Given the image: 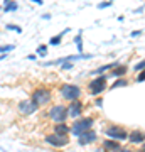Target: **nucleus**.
Returning a JSON list of instances; mask_svg holds the SVG:
<instances>
[{
    "label": "nucleus",
    "mask_w": 145,
    "mask_h": 152,
    "mask_svg": "<svg viewBox=\"0 0 145 152\" xmlns=\"http://www.w3.org/2000/svg\"><path fill=\"white\" fill-rule=\"evenodd\" d=\"M93 124H95V120L91 117H79V118H76L73 122V127H71V134L76 137H79L83 132L90 130L93 129Z\"/></svg>",
    "instance_id": "nucleus-1"
},
{
    "label": "nucleus",
    "mask_w": 145,
    "mask_h": 152,
    "mask_svg": "<svg viewBox=\"0 0 145 152\" xmlns=\"http://www.w3.org/2000/svg\"><path fill=\"white\" fill-rule=\"evenodd\" d=\"M81 88L78 85H73V83H64L63 86L59 88V95L64 98L66 102H73V100H78L81 98Z\"/></svg>",
    "instance_id": "nucleus-2"
},
{
    "label": "nucleus",
    "mask_w": 145,
    "mask_h": 152,
    "mask_svg": "<svg viewBox=\"0 0 145 152\" xmlns=\"http://www.w3.org/2000/svg\"><path fill=\"white\" fill-rule=\"evenodd\" d=\"M106 80H108L106 75H98V76H95L91 81H90V85H88V91L91 93L93 96L101 95V93L108 88V86H106Z\"/></svg>",
    "instance_id": "nucleus-3"
},
{
    "label": "nucleus",
    "mask_w": 145,
    "mask_h": 152,
    "mask_svg": "<svg viewBox=\"0 0 145 152\" xmlns=\"http://www.w3.org/2000/svg\"><path fill=\"white\" fill-rule=\"evenodd\" d=\"M36 102V103L39 105V107H46V105L52 100V93H51V90L46 86H39L36 88L32 91V96H31Z\"/></svg>",
    "instance_id": "nucleus-4"
},
{
    "label": "nucleus",
    "mask_w": 145,
    "mask_h": 152,
    "mask_svg": "<svg viewBox=\"0 0 145 152\" xmlns=\"http://www.w3.org/2000/svg\"><path fill=\"white\" fill-rule=\"evenodd\" d=\"M93 54H85V53H78V54H71V56H64V58H58V59L54 61H46L42 63V66H61L64 64V63H74L78 59H91Z\"/></svg>",
    "instance_id": "nucleus-5"
},
{
    "label": "nucleus",
    "mask_w": 145,
    "mask_h": 152,
    "mask_svg": "<svg viewBox=\"0 0 145 152\" xmlns=\"http://www.w3.org/2000/svg\"><path fill=\"white\" fill-rule=\"evenodd\" d=\"M47 117L52 120L54 124L66 122V118H68V107H64V105H54L47 112Z\"/></svg>",
    "instance_id": "nucleus-6"
},
{
    "label": "nucleus",
    "mask_w": 145,
    "mask_h": 152,
    "mask_svg": "<svg viewBox=\"0 0 145 152\" xmlns=\"http://www.w3.org/2000/svg\"><path fill=\"white\" fill-rule=\"evenodd\" d=\"M108 139H115V140H125V139H128V132L125 130L123 127H120V125H111V127H108L106 130H105Z\"/></svg>",
    "instance_id": "nucleus-7"
},
{
    "label": "nucleus",
    "mask_w": 145,
    "mask_h": 152,
    "mask_svg": "<svg viewBox=\"0 0 145 152\" xmlns=\"http://www.w3.org/2000/svg\"><path fill=\"white\" fill-rule=\"evenodd\" d=\"M83 110H85V103L81 102L79 98L78 100H73V102H69V107H68V117L69 118H79V117H83Z\"/></svg>",
    "instance_id": "nucleus-8"
},
{
    "label": "nucleus",
    "mask_w": 145,
    "mask_h": 152,
    "mask_svg": "<svg viewBox=\"0 0 145 152\" xmlns=\"http://www.w3.org/2000/svg\"><path fill=\"white\" fill-rule=\"evenodd\" d=\"M19 112H20L22 115H34L36 112L39 110V105L34 102L32 98H29V100H22V102H19Z\"/></svg>",
    "instance_id": "nucleus-9"
},
{
    "label": "nucleus",
    "mask_w": 145,
    "mask_h": 152,
    "mask_svg": "<svg viewBox=\"0 0 145 152\" xmlns=\"http://www.w3.org/2000/svg\"><path fill=\"white\" fill-rule=\"evenodd\" d=\"M44 140H46V144H49V145H52V147H64L69 144V140H68L66 135H58L54 132L44 137Z\"/></svg>",
    "instance_id": "nucleus-10"
},
{
    "label": "nucleus",
    "mask_w": 145,
    "mask_h": 152,
    "mask_svg": "<svg viewBox=\"0 0 145 152\" xmlns=\"http://www.w3.org/2000/svg\"><path fill=\"white\" fill-rule=\"evenodd\" d=\"M127 73H128V66L127 64H122L120 63L118 66H115L113 69H110V75H106L108 78H123V76H127Z\"/></svg>",
    "instance_id": "nucleus-11"
},
{
    "label": "nucleus",
    "mask_w": 145,
    "mask_h": 152,
    "mask_svg": "<svg viewBox=\"0 0 145 152\" xmlns=\"http://www.w3.org/2000/svg\"><path fill=\"white\" fill-rule=\"evenodd\" d=\"M98 139V134L93 129H90V130H86V132H83L79 135V144L81 145H86V144H93V142Z\"/></svg>",
    "instance_id": "nucleus-12"
},
{
    "label": "nucleus",
    "mask_w": 145,
    "mask_h": 152,
    "mask_svg": "<svg viewBox=\"0 0 145 152\" xmlns=\"http://www.w3.org/2000/svg\"><path fill=\"white\" fill-rule=\"evenodd\" d=\"M128 140L132 142V144H144L145 142V132L138 130V129L128 132Z\"/></svg>",
    "instance_id": "nucleus-13"
},
{
    "label": "nucleus",
    "mask_w": 145,
    "mask_h": 152,
    "mask_svg": "<svg viewBox=\"0 0 145 152\" xmlns=\"http://www.w3.org/2000/svg\"><path fill=\"white\" fill-rule=\"evenodd\" d=\"M103 149L108 152H120L122 151V145H120L118 140L115 139H108V140H103Z\"/></svg>",
    "instance_id": "nucleus-14"
},
{
    "label": "nucleus",
    "mask_w": 145,
    "mask_h": 152,
    "mask_svg": "<svg viewBox=\"0 0 145 152\" xmlns=\"http://www.w3.org/2000/svg\"><path fill=\"white\" fill-rule=\"evenodd\" d=\"M52 130H54V134H58V135H66L68 137L71 134V127H68L64 122H58V124H54Z\"/></svg>",
    "instance_id": "nucleus-15"
},
{
    "label": "nucleus",
    "mask_w": 145,
    "mask_h": 152,
    "mask_svg": "<svg viewBox=\"0 0 145 152\" xmlns=\"http://www.w3.org/2000/svg\"><path fill=\"white\" fill-rule=\"evenodd\" d=\"M120 63L118 61H115V63H108V64H103L101 68H96V69L93 71L91 75L93 76H98V75H103V73H105V71H110V69H113V68H115V66H118Z\"/></svg>",
    "instance_id": "nucleus-16"
},
{
    "label": "nucleus",
    "mask_w": 145,
    "mask_h": 152,
    "mask_svg": "<svg viewBox=\"0 0 145 152\" xmlns=\"http://www.w3.org/2000/svg\"><path fill=\"white\" fill-rule=\"evenodd\" d=\"M123 86H128V80L127 78H117L115 81H113V85L110 86V90H117V88H123Z\"/></svg>",
    "instance_id": "nucleus-17"
},
{
    "label": "nucleus",
    "mask_w": 145,
    "mask_h": 152,
    "mask_svg": "<svg viewBox=\"0 0 145 152\" xmlns=\"http://www.w3.org/2000/svg\"><path fill=\"white\" fill-rule=\"evenodd\" d=\"M2 10L5 12H15V10H19V4H17L15 0H10V2H7L5 5L2 7Z\"/></svg>",
    "instance_id": "nucleus-18"
},
{
    "label": "nucleus",
    "mask_w": 145,
    "mask_h": 152,
    "mask_svg": "<svg viewBox=\"0 0 145 152\" xmlns=\"http://www.w3.org/2000/svg\"><path fill=\"white\" fill-rule=\"evenodd\" d=\"M74 44H76V49H78V53H83V31H79V32L74 36Z\"/></svg>",
    "instance_id": "nucleus-19"
},
{
    "label": "nucleus",
    "mask_w": 145,
    "mask_h": 152,
    "mask_svg": "<svg viewBox=\"0 0 145 152\" xmlns=\"http://www.w3.org/2000/svg\"><path fill=\"white\" fill-rule=\"evenodd\" d=\"M61 42H63V36L61 34L52 36V37L49 39V46H61Z\"/></svg>",
    "instance_id": "nucleus-20"
},
{
    "label": "nucleus",
    "mask_w": 145,
    "mask_h": 152,
    "mask_svg": "<svg viewBox=\"0 0 145 152\" xmlns=\"http://www.w3.org/2000/svg\"><path fill=\"white\" fill-rule=\"evenodd\" d=\"M5 29H7V31H14V32H17V34L22 32V27H20V26H15V24H7Z\"/></svg>",
    "instance_id": "nucleus-21"
},
{
    "label": "nucleus",
    "mask_w": 145,
    "mask_h": 152,
    "mask_svg": "<svg viewBox=\"0 0 145 152\" xmlns=\"http://www.w3.org/2000/svg\"><path fill=\"white\" fill-rule=\"evenodd\" d=\"M15 48L14 44H7V46H0V54H5V53H10L12 49Z\"/></svg>",
    "instance_id": "nucleus-22"
},
{
    "label": "nucleus",
    "mask_w": 145,
    "mask_h": 152,
    "mask_svg": "<svg viewBox=\"0 0 145 152\" xmlns=\"http://www.w3.org/2000/svg\"><path fill=\"white\" fill-rule=\"evenodd\" d=\"M36 54L37 56H46L47 54V46H46V44H41V46L37 48V53H36Z\"/></svg>",
    "instance_id": "nucleus-23"
},
{
    "label": "nucleus",
    "mask_w": 145,
    "mask_h": 152,
    "mask_svg": "<svg viewBox=\"0 0 145 152\" xmlns=\"http://www.w3.org/2000/svg\"><path fill=\"white\" fill-rule=\"evenodd\" d=\"M133 69L137 71V73H140V71H144V69H145V59L138 61V63H137V64L133 66Z\"/></svg>",
    "instance_id": "nucleus-24"
},
{
    "label": "nucleus",
    "mask_w": 145,
    "mask_h": 152,
    "mask_svg": "<svg viewBox=\"0 0 145 152\" xmlns=\"http://www.w3.org/2000/svg\"><path fill=\"white\" fill-rule=\"evenodd\" d=\"M111 4H113L111 0H108V2H100V4H98V9H108Z\"/></svg>",
    "instance_id": "nucleus-25"
},
{
    "label": "nucleus",
    "mask_w": 145,
    "mask_h": 152,
    "mask_svg": "<svg viewBox=\"0 0 145 152\" xmlns=\"http://www.w3.org/2000/svg\"><path fill=\"white\" fill-rule=\"evenodd\" d=\"M142 81H145V69L140 71V75H137V83H142Z\"/></svg>",
    "instance_id": "nucleus-26"
},
{
    "label": "nucleus",
    "mask_w": 145,
    "mask_h": 152,
    "mask_svg": "<svg viewBox=\"0 0 145 152\" xmlns=\"http://www.w3.org/2000/svg\"><path fill=\"white\" fill-rule=\"evenodd\" d=\"M61 69H73V63H64V64H61Z\"/></svg>",
    "instance_id": "nucleus-27"
},
{
    "label": "nucleus",
    "mask_w": 145,
    "mask_h": 152,
    "mask_svg": "<svg viewBox=\"0 0 145 152\" xmlns=\"http://www.w3.org/2000/svg\"><path fill=\"white\" fill-rule=\"evenodd\" d=\"M138 36H142V31H133L132 32V37H138Z\"/></svg>",
    "instance_id": "nucleus-28"
},
{
    "label": "nucleus",
    "mask_w": 145,
    "mask_h": 152,
    "mask_svg": "<svg viewBox=\"0 0 145 152\" xmlns=\"http://www.w3.org/2000/svg\"><path fill=\"white\" fill-rule=\"evenodd\" d=\"M27 59H29V61H36V59H37V54H29V56H27Z\"/></svg>",
    "instance_id": "nucleus-29"
},
{
    "label": "nucleus",
    "mask_w": 145,
    "mask_h": 152,
    "mask_svg": "<svg viewBox=\"0 0 145 152\" xmlns=\"http://www.w3.org/2000/svg\"><path fill=\"white\" fill-rule=\"evenodd\" d=\"M95 103H96V107L101 108V107H103V100H101V98H96V102H95Z\"/></svg>",
    "instance_id": "nucleus-30"
},
{
    "label": "nucleus",
    "mask_w": 145,
    "mask_h": 152,
    "mask_svg": "<svg viewBox=\"0 0 145 152\" xmlns=\"http://www.w3.org/2000/svg\"><path fill=\"white\" fill-rule=\"evenodd\" d=\"M135 14H142V12H144V7H138V9H135Z\"/></svg>",
    "instance_id": "nucleus-31"
},
{
    "label": "nucleus",
    "mask_w": 145,
    "mask_h": 152,
    "mask_svg": "<svg viewBox=\"0 0 145 152\" xmlns=\"http://www.w3.org/2000/svg\"><path fill=\"white\" fill-rule=\"evenodd\" d=\"M42 19H44V20H49V19H51V14H44Z\"/></svg>",
    "instance_id": "nucleus-32"
},
{
    "label": "nucleus",
    "mask_w": 145,
    "mask_h": 152,
    "mask_svg": "<svg viewBox=\"0 0 145 152\" xmlns=\"http://www.w3.org/2000/svg\"><path fill=\"white\" fill-rule=\"evenodd\" d=\"M31 2H34V4H37V5H42V4H44L42 0H31Z\"/></svg>",
    "instance_id": "nucleus-33"
},
{
    "label": "nucleus",
    "mask_w": 145,
    "mask_h": 152,
    "mask_svg": "<svg viewBox=\"0 0 145 152\" xmlns=\"http://www.w3.org/2000/svg\"><path fill=\"white\" fill-rule=\"evenodd\" d=\"M4 59H7V53L5 54H0V61H4Z\"/></svg>",
    "instance_id": "nucleus-34"
},
{
    "label": "nucleus",
    "mask_w": 145,
    "mask_h": 152,
    "mask_svg": "<svg viewBox=\"0 0 145 152\" xmlns=\"http://www.w3.org/2000/svg\"><path fill=\"white\" fill-rule=\"evenodd\" d=\"M120 152H133V151H130V149H122Z\"/></svg>",
    "instance_id": "nucleus-35"
},
{
    "label": "nucleus",
    "mask_w": 145,
    "mask_h": 152,
    "mask_svg": "<svg viewBox=\"0 0 145 152\" xmlns=\"http://www.w3.org/2000/svg\"><path fill=\"white\" fill-rule=\"evenodd\" d=\"M7 2H10V0H4V5H5V4H7Z\"/></svg>",
    "instance_id": "nucleus-36"
},
{
    "label": "nucleus",
    "mask_w": 145,
    "mask_h": 152,
    "mask_svg": "<svg viewBox=\"0 0 145 152\" xmlns=\"http://www.w3.org/2000/svg\"><path fill=\"white\" fill-rule=\"evenodd\" d=\"M142 145H144V151H145V142H144V144H142Z\"/></svg>",
    "instance_id": "nucleus-37"
},
{
    "label": "nucleus",
    "mask_w": 145,
    "mask_h": 152,
    "mask_svg": "<svg viewBox=\"0 0 145 152\" xmlns=\"http://www.w3.org/2000/svg\"><path fill=\"white\" fill-rule=\"evenodd\" d=\"M96 152H103V151H100V149H98V151H96Z\"/></svg>",
    "instance_id": "nucleus-38"
},
{
    "label": "nucleus",
    "mask_w": 145,
    "mask_h": 152,
    "mask_svg": "<svg viewBox=\"0 0 145 152\" xmlns=\"http://www.w3.org/2000/svg\"><path fill=\"white\" fill-rule=\"evenodd\" d=\"M0 10H2V7H0Z\"/></svg>",
    "instance_id": "nucleus-39"
},
{
    "label": "nucleus",
    "mask_w": 145,
    "mask_h": 152,
    "mask_svg": "<svg viewBox=\"0 0 145 152\" xmlns=\"http://www.w3.org/2000/svg\"><path fill=\"white\" fill-rule=\"evenodd\" d=\"M111 2H113V0H111Z\"/></svg>",
    "instance_id": "nucleus-40"
},
{
    "label": "nucleus",
    "mask_w": 145,
    "mask_h": 152,
    "mask_svg": "<svg viewBox=\"0 0 145 152\" xmlns=\"http://www.w3.org/2000/svg\"><path fill=\"white\" fill-rule=\"evenodd\" d=\"M144 152H145V151H144Z\"/></svg>",
    "instance_id": "nucleus-41"
}]
</instances>
